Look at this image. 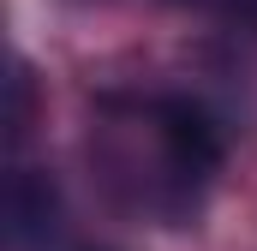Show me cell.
Returning a JSON list of instances; mask_svg holds the SVG:
<instances>
[{"instance_id":"3957f363","label":"cell","mask_w":257,"mask_h":251,"mask_svg":"<svg viewBox=\"0 0 257 251\" xmlns=\"http://www.w3.org/2000/svg\"><path fill=\"white\" fill-rule=\"evenodd\" d=\"M12 138H24V132H30V72H24V66H12Z\"/></svg>"},{"instance_id":"7a4b0ae2","label":"cell","mask_w":257,"mask_h":251,"mask_svg":"<svg viewBox=\"0 0 257 251\" xmlns=\"http://www.w3.org/2000/svg\"><path fill=\"white\" fill-rule=\"evenodd\" d=\"M54 227V186L30 168L12 174V245H30Z\"/></svg>"},{"instance_id":"6da1fadb","label":"cell","mask_w":257,"mask_h":251,"mask_svg":"<svg viewBox=\"0 0 257 251\" xmlns=\"http://www.w3.org/2000/svg\"><path fill=\"white\" fill-rule=\"evenodd\" d=\"M150 132H156V144H162L174 180L192 186V180H209V174H215V162H221V132H215V120H209L197 102H156V108H150Z\"/></svg>"}]
</instances>
